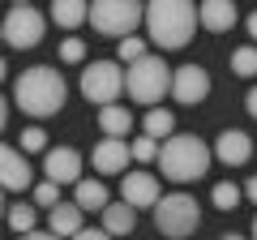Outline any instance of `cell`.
Segmentation results:
<instances>
[{"label":"cell","mask_w":257,"mask_h":240,"mask_svg":"<svg viewBox=\"0 0 257 240\" xmlns=\"http://www.w3.org/2000/svg\"><path fill=\"white\" fill-rule=\"evenodd\" d=\"M64 77L56 73L52 65H30L26 73L13 77V107H22L26 116L47 120L64 107Z\"/></svg>","instance_id":"1"},{"label":"cell","mask_w":257,"mask_h":240,"mask_svg":"<svg viewBox=\"0 0 257 240\" xmlns=\"http://www.w3.org/2000/svg\"><path fill=\"white\" fill-rule=\"evenodd\" d=\"M197 26H202L197 22V5H189V0H150L146 5V35L163 52L189 47V39H193Z\"/></svg>","instance_id":"2"},{"label":"cell","mask_w":257,"mask_h":240,"mask_svg":"<svg viewBox=\"0 0 257 240\" xmlns=\"http://www.w3.org/2000/svg\"><path fill=\"white\" fill-rule=\"evenodd\" d=\"M210 159H214V150L206 146L197 133H176V138H167L163 150H159V167H163V176L176 180V185H189V180L206 176Z\"/></svg>","instance_id":"3"},{"label":"cell","mask_w":257,"mask_h":240,"mask_svg":"<svg viewBox=\"0 0 257 240\" xmlns=\"http://www.w3.org/2000/svg\"><path fill=\"white\" fill-rule=\"evenodd\" d=\"M90 26L111 39H133V30L146 26V5H138V0H94Z\"/></svg>","instance_id":"4"},{"label":"cell","mask_w":257,"mask_h":240,"mask_svg":"<svg viewBox=\"0 0 257 240\" xmlns=\"http://www.w3.org/2000/svg\"><path fill=\"white\" fill-rule=\"evenodd\" d=\"M172 73L176 69L163 65V56H146L138 65H128L124 73V90L133 103H159L163 94H172Z\"/></svg>","instance_id":"5"},{"label":"cell","mask_w":257,"mask_h":240,"mask_svg":"<svg viewBox=\"0 0 257 240\" xmlns=\"http://www.w3.org/2000/svg\"><path fill=\"white\" fill-rule=\"evenodd\" d=\"M197 223H202V206H197V197H189V193H167L163 202L155 206V227L163 231V236H172V240L193 236Z\"/></svg>","instance_id":"6"},{"label":"cell","mask_w":257,"mask_h":240,"mask_svg":"<svg viewBox=\"0 0 257 240\" xmlns=\"http://www.w3.org/2000/svg\"><path fill=\"white\" fill-rule=\"evenodd\" d=\"M43 30H47V18L35 5H13V9L5 13V43H9L13 52L39 47L43 43Z\"/></svg>","instance_id":"7"},{"label":"cell","mask_w":257,"mask_h":240,"mask_svg":"<svg viewBox=\"0 0 257 240\" xmlns=\"http://www.w3.org/2000/svg\"><path fill=\"white\" fill-rule=\"evenodd\" d=\"M82 94L99 107H111V103L124 94V73H120V60H94L82 73Z\"/></svg>","instance_id":"8"},{"label":"cell","mask_w":257,"mask_h":240,"mask_svg":"<svg viewBox=\"0 0 257 240\" xmlns=\"http://www.w3.org/2000/svg\"><path fill=\"white\" fill-rule=\"evenodd\" d=\"M43 180H52V185H82L86 176H82V155L69 146H52L43 155Z\"/></svg>","instance_id":"9"},{"label":"cell","mask_w":257,"mask_h":240,"mask_svg":"<svg viewBox=\"0 0 257 240\" xmlns=\"http://www.w3.org/2000/svg\"><path fill=\"white\" fill-rule=\"evenodd\" d=\"M206 94H210V73H206V65H180L172 73V99L176 103H202Z\"/></svg>","instance_id":"10"},{"label":"cell","mask_w":257,"mask_h":240,"mask_svg":"<svg viewBox=\"0 0 257 240\" xmlns=\"http://www.w3.org/2000/svg\"><path fill=\"white\" fill-rule=\"evenodd\" d=\"M120 202H128L133 210L159 206V202H163V197H159V176H150V172H128L124 180H120Z\"/></svg>","instance_id":"11"},{"label":"cell","mask_w":257,"mask_h":240,"mask_svg":"<svg viewBox=\"0 0 257 240\" xmlns=\"http://www.w3.org/2000/svg\"><path fill=\"white\" fill-rule=\"evenodd\" d=\"M128 159H133V146H128V142H120V138H103L99 146H94L90 163H94V172H99V176H120V172L128 167Z\"/></svg>","instance_id":"12"},{"label":"cell","mask_w":257,"mask_h":240,"mask_svg":"<svg viewBox=\"0 0 257 240\" xmlns=\"http://www.w3.org/2000/svg\"><path fill=\"white\" fill-rule=\"evenodd\" d=\"M214 159L227 167H240L253 159V138H248L244 129H223L219 138H214Z\"/></svg>","instance_id":"13"},{"label":"cell","mask_w":257,"mask_h":240,"mask_svg":"<svg viewBox=\"0 0 257 240\" xmlns=\"http://www.w3.org/2000/svg\"><path fill=\"white\" fill-rule=\"evenodd\" d=\"M0 180H5V189L9 193H22V189H30V180H35V172H30V163H26V155H22L18 146H5L0 150Z\"/></svg>","instance_id":"14"},{"label":"cell","mask_w":257,"mask_h":240,"mask_svg":"<svg viewBox=\"0 0 257 240\" xmlns=\"http://www.w3.org/2000/svg\"><path fill=\"white\" fill-rule=\"evenodd\" d=\"M47 231L60 240H73L77 231H86V210L77 202H60L52 214H47Z\"/></svg>","instance_id":"15"},{"label":"cell","mask_w":257,"mask_h":240,"mask_svg":"<svg viewBox=\"0 0 257 240\" xmlns=\"http://www.w3.org/2000/svg\"><path fill=\"white\" fill-rule=\"evenodd\" d=\"M236 5L231 0H206V5H197V22H202L206 30H214V35H223V30L236 26Z\"/></svg>","instance_id":"16"},{"label":"cell","mask_w":257,"mask_h":240,"mask_svg":"<svg viewBox=\"0 0 257 240\" xmlns=\"http://www.w3.org/2000/svg\"><path fill=\"white\" fill-rule=\"evenodd\" d=\"M99 129L103 138H128V129H133V111L120 107V103H111V107H99Z\"/></svg>","instance_id":"17"},{"label":"cell","mask_w":257,"mask_h":240,"mask_svg":"<svg viewBox=\"0 0 257 240\" xmlns=\"http://www.w3.org/2000/svg\"><path fill=\"white\" fill-rule=\"evenodd\" d=\"M133 227H138V210L128 202H111L107 210H103V231H107V236H128Z\"/></svg>","instance_id":"18"},{"label":"cell","mask_w":257,"mask_h":240,"mask_svg":"<svg viewBox=\"0 0 257 240\" xmlns=\"http://www.w3.org/2000/svg\"><path fill=\"white\" fill-rule=\"evenodd\" d=\"M73 202L82 206V210H99V214H103V210L111 206V197H107V185H103V180H94V176H86L82 185L73 189Z\"/></svg>","instance_id":"19"},{"label":"cell","mask_w":257,"mask_h":240,"mask_svg":"<svg viewBox=\"0 0 257 240\" xmlns=\"http://www.w3.org/2000/svg\"><path fill=\"white\" fill-rule=\"evenodd\" d=\"M52 22L60 30H77L82 22H90V5H86V0H56L52 5Z\"/></svg>","instance_id":"20"},{"label":"cell","mask_w":257,"mask_h":240,"mask_svg":"<svg viewBox=\"0 0 257 240\" xmlns=\"http://www.w3.org/2000/svg\"><path fill=\"white\" fill-rule=\"evenodd\" d=\"M146 138H176V116H172V111H167V107H150L146 111Z\"/></svg>","instance_id":"21"},{"label":"cell","mask_w":257,"mask_h":240,"mask_svg":"<svg viewBox=\"0 0 257 240\" xmlns=\"http://www.w3.org/2000/svg\"><path fill=\"white\" fill-rule=\"evenodd\" d=\"M231 73L236 77H253L257 73V43H244L231 52Z\"/></svg>","instance_id":"22"},{"label":"cell","mask_w":257,"mask_h":240,"mask_svg":"<svg viewBox=\"0 0 257 240\" xmlns=\"http://www.w3.org/2000/svg\"><path fill=\"white\" fill-rule=\"evenodd\" d=\"M240 197H244V193H240V189L231 185V180H219V185L210 189V202H214V210H236V206H240Z\"/></svg>","instance_id":"23"},{"label":"cell","mask_w":257,"mask_h":240,"mask_svg":"<svg viewBox=\"0 0 257 240\" xmlns=\"http://www.w3.org/2000/svg\"><path fill=\"white\" fill-rule=\"evenodd\" d=\"M9 227L18 231V236H30L35 231V206H9Z\"/></svg>","instance_id":"24"},{"label":"cell","mask_w":257,"mask_h":240,"mask_svg":"<svg viewBox=\"0 0 257 240\" xmlns=\"http://www.w3.org/2000/svg\"><path fill=\"white\" fill-rule=\"evenodd\" d=\"M18 150H22V155H39V150L47 155V133L39 129V125H30V129H22V138H18Z\"/></svg>","instance_id":"25"},{"label":"cell","mask_w":257,"mask_h":240,"mask_svg":"<svg viewBox=\"0 0 257 240\" xmlns=\"http://www.w3.org/2000/svg\"><path fill=\"white\" fill-rule=\"evenodd\" d=\"M35 206L52 214L56 206H60V185H52V180H39V185H35Z\"/></svg>","instance_id":"26"},{"label":"cell","mask_w":257,"mask_h":240,"mask_svg":"<svg viewBox=\"0 0 257 240\" xmlns=\"http://www.w3.org/2000/svg\"><path fill=\"white\" fill-rule=\"evenodd\" d=\"M128 146H133V159H138V163H150V159H159V150H163L155 138H146V133H142V138H133Z\"/></svg>","instance_id":"27"},{"label":"cell","mask_w":257,"mask_h":240,"mask_svg":"<svg viewBox=\"0 0 257 240\" xmlns=\"http://www.w3.org/2000/svg\"><path fill=\"white\" fill-rule=\"evenodd\" d=\"M146 39H120V60L124 65H138V60H146Z\"/></svg>","instance_id":"28"},{"label":"cell","mask_w":257,"mask_h":240,"mask_svg":"<svg viewBox=\"0 0 257 240\" xmlns=\"http://www.w3.org/2000/svg\"><path fill=\"white\" fill-rule=\"evenodd\" d=\"M60 60H64V65H82V60H86V43H82V39H64V43H60Z\"/></svg>","instance_id":"29"},{"label":"cell","mask_w":257,"mask_h":240,"mask_svg":"<svg viewBox=\"0 0 257 240\" xmlns=\"http://www.w3.org/2000/svg\"><path fill=\"white\" fill-rule=\"evenodd\" d=\"M73 240H111V236H107V231H103V227H86V231H77Z\"/></svg>","instance_id":"30"},{"label":"cell","mask_w":257,"mask_h":240,"mask_svg":"<svg viewBox=\"0 0 257 240\" xmlns=\"http://www.w3.org/2000/svg\"><path fill=\"white\" fill-rule=\"evenodd\" d=\"M244 111H248V116H253V120H257V86H253V90H248V94H244Z\"/></svg>","instance_id":"31"},{"label":"cell","mask_w":257,"mask_h":240,"mask_svg":"<svg viewBox=\"0 0 257 240\" xmlns=\"http://www.w3.org/2000/svg\"><path fill=\"white\" fill-rule=\"evenodd\" d=\"M244 197L257 206V176H248V185H244Z\"/></svg>","instance_id":"32"},{"label":"cell","mask_w":257,"mask_h":240,"mask_svg":"<svg viewBox=\"0 0 257 240\" xmlns=\"http://www.w3.org/2000/svg\"><path fill=\"white\" fill-rule=\"evenodd\" d=\"M244 26H248V39H257V9H253V13L244 18Z\"/></svg>","instance_id":"33"},{"label":"cell","mask_w":257,"mask_h":240,"mask_svg":"<svg viewBox=\"0 0 257 240\" xmlns=\"http://www.w3.org/2000/svg\"><path fill=\"white\" fill-rule=\"evenodd\" d=\"M18 240H60V236H52V231H30V236H18Z\"/></svg>","instance_id":"34"},{"label":"cell","mask_w":257,"mask_h":240,"mask_svg":"<svg viewBox=\"0 0 257 240\" xmlns=\"http://www.w3.org/2000/svg\"><path fill=\"white\" fill-rule=\"evenodd\" d=\"M219 240H244V236H236V231H227V236H219Z\"/></svg>","instance_id":"35"},{"label":"cell","mask_w":257,"mask_h":240,"mask_svg":"<svg viewBox=\"0 0 257 240\" xmlns=\"http://www.w3.org/2000/svg\"><path fill=\"white\" fill-rule=\"evenodd\" d=\"M253 240H257V214H253Z\"/></svg>","instance_id":"36"}]
</instances>
